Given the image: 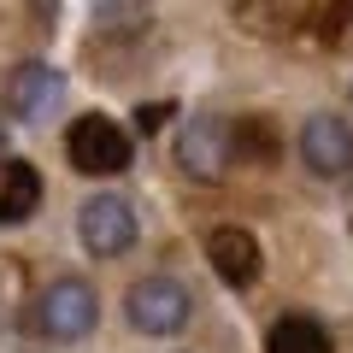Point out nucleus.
<instances>
[{
	"mask_svg": "<svg viewBox=\"0 0 353 353\" xmlns=\"http://www.w3.org/2000/svg\"><path fill=\"white\" fill-rule=\"evenodd\" d=\"M77 236H83V248L94 259H112V253H124L136 241V212H130L124 194H94L77 212Z\"/></svg>",
	"mask_w": 353,
	"mask_h": 353,
	"instance_id": "20e7f679",
	"label": "nucleus"
},
{
	"mask_svg": "<svg viewBox=\"0 0 353 353\" xmlns=\"http://www.w3.org/2000/svg\"><path fill=\"white\" fill-rule=\"evenodd\" d=\"M189 312H194V294L176 277H141L130 289V324L141 336H176V330L189 324Z\"/></svg>",
	"mask_w": 353,
	"mask_h": 353,
	"instance_id": "7ed1b4c3",
	"label": "nucleus"
},
{
	"mask_svg": "<svg viewBox=\"0 0 353 353\" xmlns=\"http://www.w3.org/2000/svg\"><path fill=\"white\" fill-rule=\"evenodd\" d=\"M65 153H71V165L83 176H118L130 165V136L112 124V118L88 112L71 124V136H65Z\"/></svg>",
	"mask_w": 353,
	"mask_h": 353,
	"instance_id": "f03ea898",
	"label": "nucleus"
},
{
	"mask_svg": "<svg viewBox=\"0 0 353 353\" xmlns=\"http://www.w3.org/2000/svg\"><path fill=\"white\" fill-rule=\"evenodd\" d=\"M59 94H65V83L53 65H18V77H12V112L18 118H48V106H59Z\"/></svg>",
	"mask_w": 353,
	"mask_h": 353,
	"instance_id": "1a4fd4ad",
	"label": "nucleus"
},
{
	"mask_svg": "<svg viewBox=\"0 0 353 353\" xmlns=\"http://www.w3.org/2000/svg\"><path fill=\"white\" fill-rule=\"evenodd\" d=\"M165 118H171V106H141V112H136V124H141V130H159Z\"/></svg>",
	"mask_w": 353,
	"mask_h": 353,
	"instance_id": "9b49d317",
	"label": "nucleus"
},
{
	"mask_svg": "<svg viewBox=\"0 0 353 353\" xmlns=\"http://www.w3.org/2000/svg\"><path fill=\"white\" fill-rule=\"evenodd\" d=\"M265 353H330V336L312 324V318H277Z\"/></svg>",
	"mask_w": 353,
	"mask_h": 353,
	"instance_id": "9d476101",
	"label": "nucleus"
},
{
	"mask_svg": "<svg viewBox=\"0 0 353 353\" xmlns=\"http://www.w3.org/2000/svg\"><path fill=\"white\" fill-rule=\"evenodd\" d=\"M0 165H6V124H0Z\"/></svg>",
	"mask_w": 353,
	"mask_h": 353,
	"instance_id": "f8f14e48",
	"label": "nucleus"
},
{
	"mask_svg": "<svg viewBox=\"0 0 353 353\" xmlns=\"http://www.w3.org/2000/svg\"><path fill=\"white\" fill-rule=\"evenodd\" d=\"M36 206H41V171L24 159H6L0 165V224H24Z\"/></svg>",
	"mask_w": 353,
	"mask_h": 353,
	"instance_id": "6e6552de",
	"label": "nucleus"
},
{
	"mask_svg": "<svg viewBox=\"0 0 353 353\" xmlns=\"http://www.w3.org/2000/svg\"><path fill=\"white\" fill-rule=\"evenodd\" d=\"M94 318H101L94 289H88L83 277H59V283H48V289H41L30 324H36L48 341H77V336H88V330H94Z\"/></svg>",
	"mask_w": 353,
	"mask_h": 353,
	"instance_id": "f257e3e1",
	"label": "nucleus"
},
{
	"mask_svg": "<svg viewBox=\"0 0 353 353\" xmlns=\"http://www.w3.org/2000/svg\"><path fill=\"white\" fill-rule=\"evenodd\" d=\"M301 159L312 165L318 176H347V171H353V130L341 124L336 112L306 118V130H301Z\"/></svg>",
	"mask_w": 353,
	"mask_h": 353,
	"instance_id": "423d86ee",
	"label": "nucleus"
},
{
	"mask_svg": "<svg viewBox=\"0 0 353 353\" xmlns=\"http://www.w3.org/2000/svg\"><path fill=\"white\" fill-rule=\"evenodd\" d=\"M206 259H212V271L230 283V289H248V283L259 277V241H253L241 224L212 230V236H206Z\"/></svg>",
	"mask_w": 353,
	"mask_h": 353,
	"instance_id": "0eeeda50",
	"label": "nucleus"
},
{
	"mask_svg": "<svg viewBox=\"0 0 353 353\" xmlns=\"http://www.w3.org/2000/svg\"><path fill=\"white\" fill-rule=\"evenodd\" d=\"M176 159H183V171L201 176V183H218L224 165L236 159V124H224V118H189L183 141H176Z\"/></svg>",
	"mask_w": 353,
	"mask_h": 353,
	"instance_id": "39448f33",
	"label": "nucleus"
}]
</instances>
